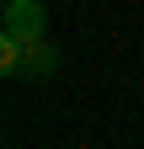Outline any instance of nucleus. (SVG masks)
Wrapping results in <instances>:
<instances>
[{
	"label": "nucleus",
	"mask_w": 144,
	"mask_h": 149,
	"mask_svg": "<svg viewBox=\"0 0 144 149\" xmlns=\"http://www.w3.org/2000/svg\"><path fill=\"white\" fill-rule=\"evenodd\" d=\"M53 64H59V59H53V48H48V43H32V48H27V69H22V74H53Z\"/></svg>",
	"instance_id": "obj_3"
},
{
	"label": "nucleus",
	"mask_w": 144,
	"mask_h": 149,
	"mask_svg": "<svg viewBox=\"0 0 144 149\" xmlns=\"http://www.w3.org/2000/svg\"><path fill=\"white\" fill-rule=\"evenodd\" d=\"M43 27H48V11L38 0H11L6 6V32L22 37V43H43Z\"/></svg>",
	"instance_id": "obj_1"
},
{
	"label": "nucleus",
	"mask_w": 144,
	"mask_h": 149,
	"mask_svg": "<svg viewBox=\"0 0 144 149\" xmlns=\"http://www.w3.org/2000/svg\"><path fill=\"white\" fill-rule=\"evenodd\" d=\"M27 48H32V43H22V37H11V32H0V74H6V80L27 69Z\"/></svg>",
	"instance_id": "obj_2"
}]
</instances>
